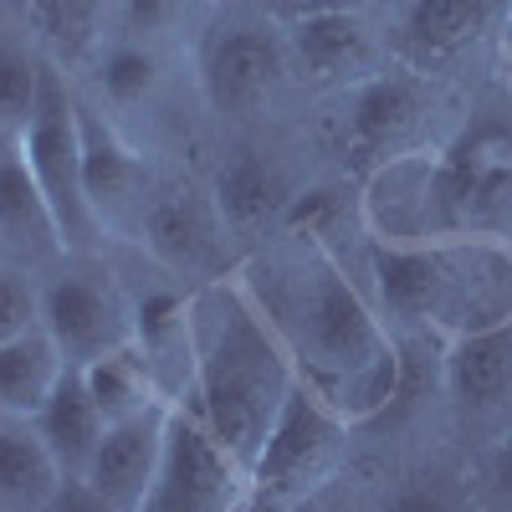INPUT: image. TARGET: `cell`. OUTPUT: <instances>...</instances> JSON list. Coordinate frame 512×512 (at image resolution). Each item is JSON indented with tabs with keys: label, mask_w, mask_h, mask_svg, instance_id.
I'll list each match as a JSON object with an SVG mask.
<instances>
[{
	"label": "cell",
	"mask_w": 512,
	"mask_h": 512,
	"mask_svg": "<svg viewBox=\"0 0 512 512\" xmlns=\"http://www.w3.org/2000/svg\"><path fill=\"white\" fill-rule=\"evenodd\" d=\"M241 282L277 328L297 379L344 420L369 425L400 400L405 359L395 333L323 236L282 226V236L241 267Z\"/></svg>",
	"instance_id": "6da1fadb"
},
{
	"label": "cell",
	"mask_w": 512,
	"mask_h": 512,
	"mask_svg": "<svg viewBox=\"0 0 512 512\" xmlns=\"http://www.w3.org/2000/svg\"><path fill=\"white\" fill-rule=\"evenodd\" d=\"M297 384V369L282 349L277 328L251 303L236 277H210L190 292V390L185 400L210 420L251 472L272 420Z\"/></svg>",
	"instance_id": "7a4b0ae2"
},
{
	"label": "cell",
	"mask_w": 512,
	"mask_h": 512,
	"mask_svg": "<svg viewBox=\"0 0 512 512\" xmlns=\"http://www.w3.org/2000/svg\"><path fill=\"white\" fill-rule=\"evenodd\" d=\"M374 303L390 328L466 338L512 323V241L507 236H436L369 241Z\"/></svg>",
	"instance_id": "3957f363"
},
{
	"label": "cell",
	"mask_w": 512,
	"mask_h": 512,
	"mask_svg": "<svg viewBox=\"0 0 512 512\" xmlns=\"http://www.w3.org/2000/svg\"><path fill=\"white\" fill-rule=\"evenodd\" d=\"M436 236L512 241V113H482L431 164Z\"/></svg>",
	"instance_id": "277c9868"
},
{
	"label": "cell",
	"mask_w": 512,
	"mask_h": 512,
	"mask_svg": "<svg viewBox=\"0 0 512 512\" xmlns=\"http://www.w3.org/2000/svg\"><path fill=\"white\" fill-rule=\"evenodd\" d=\"M349 431L323 395H313L303 379L287 390L272 431L251 461V497L246 507H303L313 502L349 461Z\"/></svg>",
	"instance_id": "5b68a950"
},
{
	"label": "cell",
	"mask_w": 512,
	"mask_h": 512,
	"mask_svg": "<svg viewBox=\"0 0 512 512\" xmlns=\"http://www.w3.org/2000/svg\"><path fill=\"white\" fill-rule=\"evenodd\" d=\"M31 175L47 195L52 216L62 226V246L72 256H88L103 236V221L98 210L88 205V190H82V134H77V103L72 93L62 88V77L47 67L41 72V93H36V108L26 118V128L16 134Z\"/></svg>",
	"instance_id": "8992f818"
},
{
	"label": "cell",
	"mask_w": 512,
	"mask_h": 512,
	"mask_svg": "<svg viewBox=\"0 0 512 512\" xmlns=\"http://www.w3.org/2000/svg\"><path fill=\"white\" fill-rule=\"evenodd\" d=\"M251 472L246 461L210 431L190 400H169L159 472L144 497V512H231L246 507Z\"/></svg>",
	"instance_id": "52a82bcc"
},
{
	"label": "cell",
	"mask_w": 512,
	"mask_h": 512,
	"mask_svg": "<svg viewBox=\"0 0 512 512\" xmlns=\"http://www.w3.org/2000/svg\"><path fill=\"white\" fill-rule=\"evenodd\" d=\"M41 328L67 364H88L134 344V297L103 267H57L41 282Z\"/></svg>",
	"instance_id": "ba28073f"
},
{
	"label": "cell",
	"mask_w": 512,
	"mask_h": 512,
	"mask_svg": "<svg viewBox=\"0 0 512 512\" xmlns=\"http://www.w3.org/2000/svg\"><path fill=\"white\" fill-rule=\"evenodd\" d=\"M446 395L466 441H502L512 431V323L446 344Z\"/></svg>",
	"instance_id": "9c48e42d"
},
{
	"label": "cell",
	"mask_w": 512,
	"mask_h": 512,
	"mask_svg": "<svg viewBox=\"0 0 512 512\" xmlns=\"http://www.w3.org/2000/svg\"><path fill=\"white\" fill-rule=\"evenodd\" d=\"M287 77V47L267 26H221L205 41L200 82L216 113L251 118L272 103V93Z\"/></svg>",
	"instance_id": "30bf717a"
},
{
	"label": "cell",
	"mask_w": 512,
	"mask_h": 512,
	"mask_svg": "<svg viewBox=\"0 0 512 512\" xmlns=\"http://www.w3.org/2000/svg\"><path fill=\"white\" fill-rule=\"evenodd\" d=\"M139 241L149 246L154 262L175 277L210 282L226 267V221H221L216 200H205L195 190L149 195L144 210H139Z\"/></svg>",
	"instance_id": "8fae6325"
},
{
	"label": "cell",
	"mask_w": 512,
	"mask_h": 512,
	"mask_svg": "<svg viewBox=\"0 0 512 512\" xmlns=\"http://www.w3.org/2000/svg\"><path fill=\"white\" fill-rule=\"evenodd\" d=\"M164 425H169V400L103 425V441L88 461V472H82V487L93 492V502L113 512H144V497L159 472V451H164Z\"/></svg>",
	"instance_id": "7c38bea8"
},
{
	"label": "cell",
	"mask_w": 512,
	"mask_h": 512,
	"mask_svg": "<svg viewBox=\"0 0 512 512\" xmlns=\"http://www.w3.org/2000/svg\"><path fill=\"white\" fill-rule=\"evenodd\" d=\"M420 123V88L405 72H384V77H364L349 93V113H344V159H354L359 169H374L390 154L405 149V139Z\"/></svg>",
	"instance_id": "4fadbf2b"
},
{
	"label": "cell",
	"mask_w": 512,
	"mask_h": 512,
	"mask_svg": "<svg viewBox=\"0 0 512 512\" xmlns=\"http://www.w3.org/2000/svg\"><path fill=\"white\" fill-rule=\"evenodd\" d=\"M77 134H82V190H88V205L98 210L103 226H139L144 210V159L118 139V128L103 123L93 108L77 103Z\"/></svg>",
	"instance_id": "5bb4252c"
},
{
	"label": "cell",
	"mask_w": 512,
	"mask_h": 512,
	"mask_svg": "<svg viewBox=\"0 0 512 512\" xmlns=\"http://www.w3.org/2000/svg\"><path fill=\"white\" fill-rule=\"evenodd\" d=\"M0 251H6V262H21V267H47L67 251L62 226L52 216L47 195H41L21 144L0 149Z\"/></svg>",
	"instance_id": "9a60e30c"
},
{
	"label": "cell",
	"mask_w": 512,
	"mask_h": 512,
	"mask_svg": "<svg viewBox=\"0 0 512 512\" xmlns=\"http://www.w3.org/2000/svg\"><path fill=\"white\" fill-rule=\"evenodd\" d=\"M67 487L47 436L26 415H0V512H41Z\"/></svg>",
	"instance_id": "2e32d148"
},
{
	"label": "cell",
	"mask_w": 512,
	"mask_h": 512,
	"mask_svg": "<svg viewBox=\"0 0 512 512\" xmlns=\"http://www.w3.org/2000/svg\"><path fill=\"white\" fill-rule=\"evenodd\" d=\"M134 349L154 369L164 400L190 390V297L175 287H149L134 297Z\"/></svg>",
	"instance_id": "e0dca14e"
},
{
	"label": "cell",
	"mask_w": 512,
	"mask_h": 512,
	"mask_svg": "<svg viewBox=\"0 0 512 512\" xmlns=\"http://www.w3.org/2000/svg\"><path fill=\"white\" fill-rule=\"evenodd\" d=\"M210 200H216L226 231L251 236V231H262L267 221H282V210H287L292 195H287L282 169H277L262 149H236V154L216 169Z\"/></svg>",
	"instance_id": "ac0fdd59"
},
{
	"label": "cell",
	"mask_w": 512,
	"mask_h": 512,
	"mask_svg": "<svg viewBox=\"0 0 512 512\" xmlns=\"http://www.w3.org/2000/svg\"><path fill=\"white\" fill-rule=\"evenodd\" d=\"M31 420H36V431L47 436V446L57 451L67 482H82V472H88V461H93V451L103 441V425L108 420H103L98 400L88 395V379H82L77 364L62 369V379L52 384L47 405H41Z\"/></svg>",
	"instance_id": "d6986e66"
},
{
	"label": "cell",
	"mask_w": 512,
	"mask_h": 512,
	"mask_svg": "<svg viewBox=\"0 0 512 512\" xmlns=\"http://www.w3.org/2000/svg\"><path fill=\"white\" fill-rule=\"evenodd\" d=\"M497 16H502V0H415L405 11L400 41L420 67H431L466 52L482 31H492Z\"/></svg>",
	"instance_id": "ffe728a7"
},
{
	"label": "cell",
	"mask_w": 512,
	"mask_h": 512,
	"mask_svg": "<svg viewBox=\"0 0 512 512\" xmlns=\"http://www.w3.org/2000/svg\"><path fill=\"white\" fill-rule=\"evenodd\" d=\"M287 47H292L297 62H303L308 77L333 82V77L364 72V62H369V31H364L359 11H313V16L292 21Z\"/></svg>",
	"instance_id": "44dd1931"
},
{
	"label": "cell",
	"mask_w": 512,
	"mask_h": 512,
	"mask_svg": "<svg viewBox=\"0 0 512 512\" xmlns=\"http://www.w3.org/2000/svg\"><path fill=\"white\" fill-rule=\"evenodd\" d=\"M62 369H67V359L57 354L52 333L41 323L6 338V344H0V415H26L31 420L41 405H47Z\"/></svg>",
	"instance_id": "7402d4cb"
},
{
	"label": "cell",
	"mask_w": 512,
	"mask_h": 512,
	"mask_svg": "<svg viewBox=\"0 0 512 512\" xmlns=\"http://www.w3.org/2000/svg\"><path fill=\"white\" fill-rule=\"evenodd\" d=\"M77 369H82V379H88V395L98 400L103 420L139 415V410H149V405L164 400L154 369L144 364V354H139L134 344L108 349V354H98V359H88V364H77Z\"/></svg>",
	"instance_id": "603a6c76"
},
{
	"label": "cell",
	"mask_w": 512,
	"mask_h": 512,
	"mask_svg": "<svg viewBox=\"0 0 512 512\" xmlns=\"http://www.w3.org/2000/svg\"><path fill=\"white\" fill-rule=\"evenodd\" d=\"M21 6H26L31 26L47 36L62 57H77V52L93 47L108 0H21Z\"/></svg>",
	"instance_id": "cb8c5ba5"
},
{
	"label": "cell",
	"mask_w": 512,
	"mask_h": 512,
	"mask_svg": "<svg viewBox=\"0 0 512 512\" xmlns=\"http://www.w3.org/2000/svg\"><path fill=\"white\" fill-rule=\"evenodd\" d=\"M98 82L118 108H134L159 88V57L144 41H118V47H108L103 62H98Z\"/></svg>",
	"instance_id": "d4e9b609"
},
{
	"label": "cell",
	"mask_w": 512,
	"mask_h": 512,
	"mask_svg": "<svg viewBox=\"0 0 512 512\" xmlns=\"http://www.w3.org/2000/svg\"><path fill=\"white\" fill-rule=\"evenodd\" d=\"M41 72H47V62H36L26 47L0 41V134L16 139L26 128L36 93H41Z\"/></svg>",
	"instance_id": "484cf974"
},
{
	"label": "cell",
	"mask_w": 512,
	"mask_h": 512,
	"mask_svg": "<svg viewBox=\"0 0 512 512\" xmlns=\"http://www.w3.org/2000/svg\"><path fill=\"white\" fill-rule=\"evenodd\" d=\"M41 323V287H31L26 267L0 262V344Z\"/></svg>",
	"instance_id": "4316f807"
},
{
	"label": "cell",
	"mask_w": 512,
	"mask_h": 512,
	"mask_svg": "<svg viewBox=\"0 0 512 512\" xmlns=\"http://www.w3.org/2000/svg\"><path fill=\"white\" fill-rule=\"evenodd\" d=\"M123 6V26L134 31V36H159L175 26L195 0H118Z\"/></svg>",
	"instance_id": "83f0119b"
},
{
	"label": "cell",
	"mask_w": 512,
	"mask_h": 512,
	"mask_svg": "<svg viewBox=\"0 0 512 512\" xmlns=\"http://www.w3.org/2000/svg\"><path fill=\"white\" fill-rule=\"evenodd\" d=\"M487 451H492V456H487V477H492V492H497L502 502H512V431H507L502 441H492Z\"/></svg>",
	"instance_id": "f1b7e54d"
},
{
	"label": "cell",
	"mask_w": 512,
	"mask_h": 512,
	"mask_svg": "<svg viewBox=\"0 0 512 512\" xmlns=\"http://www.w3.org/2000/svg\"><path fill=\"white\" fill-rule=\"evenodd\" d=\"M369 0H287L292 16H313V11H359Z\"/></svg>",
	"instance_id": "f546056e"
},
{
	"label": "cell",
	"mask_w": 512,
	"mask_h": 512,
	"mask_svg": "<svg viewBox=\"0 0 512 512\" xmlns=\"http://www.w3.org/2000/svg\"><path fill=\"white\" fill-rule=\"evenodd\" d=\"M507 57H512V16H507Z\"/></svg>",
	"instance_id": "4dcf8cb0"
}]
</instances>
